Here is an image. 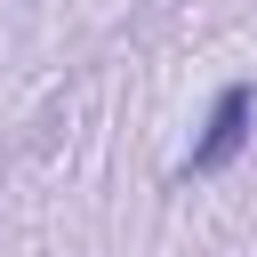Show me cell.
I'll use <instances>...</instances> for the list:
<instances>
[{
  "instance_id": "6da1fadb",
  "label": "cell",
  "mask_w": 257,
  "mask_h": 257,
  "mask_svg": "<svg viewBox=\"0 0 257 257\" xmlns=\"http://www.w3.org/2000/svg\"><path fill=\"white\" fill-rule=\"evenodd\" d=\"M249 120H257V88H249V80H225L217 104H209V120H201V137H193V153H185V177L225 169V161L249 145Z\"/></svg>"
}]
</instances>
